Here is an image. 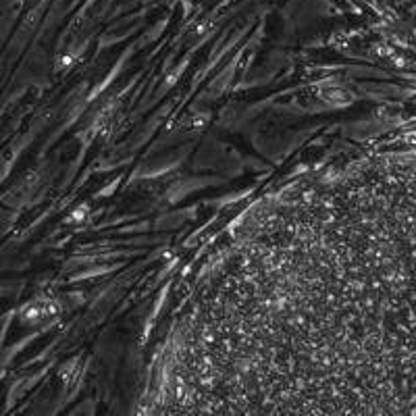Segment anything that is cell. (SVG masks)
Masks as SVG:
<instances>
[{"label":"cell","mask_w":416,"mask_h":416,"mask_svg":"<svg viewBox=\"0 0 416 416\" xmlns=\"http://www.w3.org/2000/svg\"><path fill=\"white\" fill-rule=\"evenodd\" d=\"M364 271L366 412L416 414V156L375 173Z\"/></svg>","instance_id":"6da1fadb"}]
</instances>
